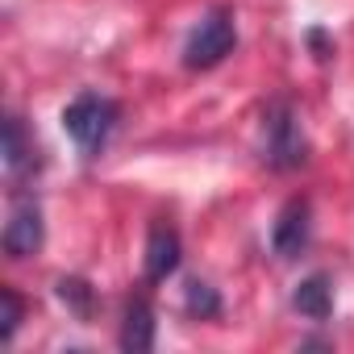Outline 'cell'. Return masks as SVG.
<instances>
[{"label": "cell", "instance_id": "6da1fadb", "mask_svg": "<svg viewBox=\"0 0 354 354\" xmlns=\"http://www.w3.org/2000/svg\"><path fill=\"white\" fill-rule=\"evenodd\" d=\"M113 121H117V104H113L109 96H96V92H84V96H75V100L63 109V129H67V133L75 138V146L88 150V154L104 146Z\"/></svg>", "mask_w": 354, "mask_h": 354}, {"label": "cell", "instance_id": "7a4b0ae2", "mask_svg": "<svg viewBox=\"0 0 354 354\" xmlns=\"http://www.w3.org/2000/svg\"><path fill=\"white\" fill-rule=\"evenodd\" d=\"M238 34H234V13L230 9H213L201 17V26L192 30L188 46H184V63L188 67H213L234 50Z\"/></svg>", "mask_w": 354, "mask_h": 354}, {"label": "cell", "instance_id": "3957f363", "mask_svg": "<svg viewBox=\"0 0 354 354\" xmlns=\"http://www.w3.org/2000/svg\"><path fill=\"white\" fill-rule=\"evenodd\" d=\"M267 162L279 167V171H292L304 162V133H300V121L292 117V109H275L271 121H267Z\"/></svg>", "mask_w": 354, "mask_h": 354}, {"label": "cell", "instance_id": "277c9868", "mask_svg": "<svg viewBox=\"0 0 354 354\" xmlns=\"http://www.w3.org/2000/svg\"><path fill=\"white\" fill-rule=\"evenodd\" d=\"M38 246H42V209H38V201L21 196L9 213V225H5V254L30 259V254H38Z\"/></svg>", "mask_w": 354, "mask_h": 354}, {"label": "cell", "instance_id": "5b68a950", "mask_svg": "<svg viewBox=\"0 0 354 354\" xmlns=\"http://www.w3.org/2000/svg\"><path fill=\"white\" fill-rule=\"evenodd\" d=\"M304 242H308V205L304 201H288L283 213H279V221H275L271 246H275V254L292 259V254L304 250Z\"/></svg>", "mask_w": 354, "mask_h": 354}, {"label": "cell", "instance_id": "8992f818", "mask_svg": "<svg viewBox=\"0 0 354 354\" xmlns=\"http://www.w3.org/2000/svg\"><path fill=\"white\" fill-rule=\"evenodd\" d=\"M175 267H180V238L167 225H154L146 242V279H167Z\"/></svg>", "mask_w": 354, "mask_h": 354}, {"label": "cell", "instance_id": "52a82bcc", "mask_svg": "<svg viewBox=\"0 0 354 354\" xmlns=\"http://www.w3.org/2000/svg\"><path fill=\"white\" fill-rule=\"evenodd\" d=\"M154 346V313L146 300H129L125 321H121V350L129 354H146Z\"/></svg>", "mask_w": 354, "mask_h": 354}, {"label": "cell", "instance_id": "ba28073f", "mask_svg": "<svg viewBox=\"0 0 354 354\" xmlns=\"http://www.w3.org/2000/svg\"><path fill=\"white\" fill-rule=\"evenodd\" d=\"M292 304H296L304 317H313V321H325V317L333 313V288H329V279H325V275H308V279L296 288Z\"/></svg>", "mask_w": 354, "mask_h": 354}, {"label": "cell", "instance_id": "9c48e42d", "mask_svg": "<svg viewBox=\"0 0 354 354\" xmlns=\"http://www.w3.org/2000/svg\"><path fill=\"white\" fill-rule=\"evenodd\" d=\"M5 167H9V175H26L34 167V142L26 138V125L17 117H9V125H5Z\"/></svg>", "mask_w": 354, "mask_h": 354}, {"label": "cell", "instance_id": "30bf717a", "mask_svg": "<svg viewBox=\"0 0 354 354\" xmlns=\"http://www.w3.org/2000/svg\"><path fill=\"white\" fill-rule=\"evenodd\" d=\"M0 304H5V321H0V337H13L17 333V325H21V296L13 292V288H5L0 292Z\"/></svg>", "mask_w": 354, "mask_h": 354}, {"label": "cell", "instance_id": "8fae6325", "mask_svg": "<svg viewBox=\"0 0 354 354\" xmlns=\"http://www.w3.org/2000/svg\"><path fill=\"white\" fill-rule=\"evenodd\" d=\"M59 296L80 313V317H88V304H92V292H88V283L84 279H63L59 283Z\"/></svg>", "mask_w": 354, "mask_h": 354}, {"label": "cell", "instance_id": "7c38bea8", "mask_svg": "<svg viewBox=\"0 0 354 354\" xmlns=\"http://www.w3.org/2000/svg\"><path fill=\"white\" fill-rule=\"evenodd\" d=\"M188 308L201 313V317H213L221 304H217V292L209 283H188Z\"/></svg>", "mask_w": 354, "mask_h": 354}]
</instances>
